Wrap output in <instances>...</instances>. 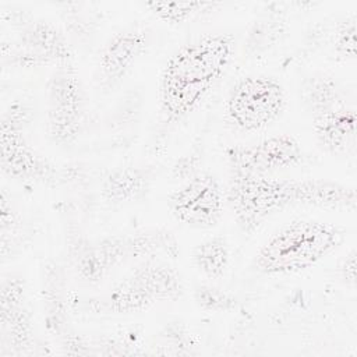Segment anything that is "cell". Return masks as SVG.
<instances>
[{
    "mask_svg": "<svg viewBox=\"0 0 357 357\" xmlns=\"http://www.w3.org/2000/svg\"><path fill=\"white\" fill-rule=\"evenodd\" d=\"M236 39L208 32L181 43L165 61L159 78V113L165 126L191 114L223 78L234 57Z\"/></svg>",
    "mask_w": 357,
    "mask_h": 357,
    "instance_id": "6da1fadb",
    "label": "cell"
},
{
    "mask_svg": "<svg viewBox=\"0 0 357 357\" xmlns=\"http://www.w3.org/2000/svg\"><path fill=\"white\" fill-rule=\"evenodd\" d=\"M226 202L240 230L250 234L290 208L354 211L357 197L354 187L328 178L230 177Z\"/></svg>",
    "mask_w": 357,
    "mask_h": 357,
    "instance_id": "7a4b0ae2",
    "label": "cell"
},
{
    "mask_svg": "<svg viewBox=\"0 0 357 357\" xmlns=\"http://www.w3.org/2000/svg\"><path fill=\"white\" fill-rule=\"evenodd\" d=\"M68 258L77 279L88 286L103 282L117 268L152 257H174L178 243L165 227L142 229L128 233L88 237L68 234Z\"/></svg>",
    "mask_w": 357,
    "mask_h": 357,
    "instance_id": "3957f363",
    "label": "cell"
},
{
    "mask_svg": "<svg viewBox=\"0 0 357 357\" xmlns=\"http://www.w3.org/2000/svg\"><path fill=\"white\" fill-rule=\"evenodd\" d=\"M184 293L180 272L160 257L139 261L107 291L71 300V308L93 317H121L146 311Z\"/></svg>",
    "mask_w": 357,
    "mask_h": 357,
    "instance_id": "277c9868",
    "label": "cell"
},
{
    "mask_svg": "<svg viewBox=\"0 0 357 357\" xmlns=\"http://www.w3.org/2000/svg\"><path fill=\"white\" fill-rule=\"evenodd\" d=\"M339 226L314 220L294 219L275 230L252 258V269L266 276L303 272L332 254L344 240Z\"/></svg>",
    "mask_w": 357,
    "mask_h": 357,
    "instance_id": "5b68a950",
    "label": "cell"
},
{
    "mask_svg": "<svg viewBox=\"0 0 357 357\" xmlns=\"http://www.w3.org/2000/svg\"><path fill=\"white\" fill-rule=\"evenodd\" d=\"M32 109L26 102L14 100L0 119V169L20 183L60 185L75 180L78 166H61L40 153L28 138Z\"/></svg>",
    "mask_w": 357,
    "mask_h": 357,
    "instance_id": "8992f818",
    "label": "cell"
},
{
    "mask_svg": "<svg viewBox=\"0 0 357 357\" xmlns=\"http://www.w3.org/2000/svg\"><path fill=\"white\" fill-rule=\"evenodd\" d=\"M1 18L10 24L15 38L1 43L3 64L17 67L61 66L73 63L74 53L64 33L54 22L26 11H3Z\"/></svg>",
    "mask_w": 357,
    "mask_h": 357,
    "instance_id": "52a82bcc",
    "label": "cell"
},
{
    "mask_svg": "<svg viewBox=\"0 0 357 357\" xmlns=\"http://www.w3.org/2000/svg\"><path fill=\"white\" fill-rule=\"evenodd\" d=\"M286 91L280 81L265 74L240 77L229 89L225 112L227 121L244 132L272 126L283 113Z\"/></svg>",
    "mask_w": 357,
    "mask_h": 357,
    "instance_id": "ba28073f",
    "label": "cell"
},
{
    "mask_svg": "<svg viewBox=\"0 0 357 357\" xmlns=\"http://www.w3.org/2000/svg\"><path fill=\"white\" fill-rule=\"evenodd\" d=\"M84 86L74 63L53 67L46 82V131L59 148H71L81 135Z\"/></svg>",
    "mask_w": 357,
    "mask_h": 357,
    "instance_id": "9c48e42d",
    "label": "cell"
},
{
    "mask_svg": "<svg viewBox=\"0 0 357 357\" xmlns=\"http://www.w3.org/2000/svg\"><path fill=\"white\" fill-rule=\"evenodd\" d=\"M38 340L25 279L14 272L0 282V357L36 354Z\"/></svg>",
    "mask_w": 357,
    "mask_h": 357,
    "instance_id": "30bf717a",
    "label": "cell"
},
{
    "mask_svg": "<svg viewBox=\"0 0 357 357\" xmlns=\"http://www.w3.org/2000/svg\"><path fill=\"white\" fill-rule=\"evenodd\" d=\"M226 192L219 178L211 172H199L188 177L169 198L172 216L191 229H211L223 215Z\"/></svg>",
    "mask_w": 357,
    "mask_h": 357,
    "instance_id": "8fae6325",
    "label": "cell"
},
{
    "mask_svg": "<svg viewBox=\"0 0 357 357\" xmlns=\"http://www.w3.org/2000/svg\"><path fill=\"white\" fill-rule=\"evenodd\" d=\"M230 177H266L297 166L303 149L290 134H275L248 145H234L226 151Z\"/></svg>",
    "mask_w": 357,
    "mask_h": 357,
    "instance_id": "7c38bea8",
    "label": "cell"
},
{
    "mask_svg": "<svg viewBox=\"0 0 357 357\" xmlns=\"http://www.w3.org/2000/svg\"><path fill=\"white\" fill-rule=\"evenodd\" d=\"M149 43V32L139 24H131L114 32L102 46L93 79L103 93L113 91L142 57Z\"/></svg>",
    "mask_w": 357,
    "mask_h": 357,
    "instance_id": "4fadbf2b",
    "label": "cell"
},
{
    "mask_svg": "<svg viewBox=\"0 0 357 357\" xmlns=\"http://www.w3.org/2000/svg\"><path fill=\"white\" fill-rule=\"evenodd\" d=\"M42 273V304L47 331L57 337L66 354H85L86 340L79 336L70 322L68 307L71 300L67 296L66 272L56 261H49Z\"/></svg>",
    "mask_w": 357,
    "mask_h": 357,
    "instance_id": "5bb4252c",
    "label": "cell"
},
{
    "mask_svg": "<svg viewBox=\"0 0 357 357\" xmlns=\"http://www.w3.org/2000/svg\"><path fill=\"white\" fill-rule=\"evenodd\" d=\"M357 114L353 106L342 103L312 117V131L321 149L331 155H354Z\"/></svg>",
    "mask_w": 357,
    "mask_h": 357,
    "instance_id": "9a60e30c",
    "label": "cell"
},
{
    "mask_svg": "<svg viewBox=\"0 0 357 357\" xmlns=\"http://www.w3.org/2000/svg\"><path fill=\"white\" fill-rule=\"evenodd\" d=\"M155 181V169L149 165H123L110 169L100 180L99 194L110 205H126L148 195Z\"/></svg>",
    "mask_w": 357,
    "mask_h": 357,
    "instance_id": "2e32d148",
    "label": "cell"
},
{
    "mask_svg": "<svg viewBox=\"0 0 357 357\" xmlns=\"http://www.w3.org/2000/svg\"><path fill=\"white\" fill-rule=\"evenodd\" d=\"M192 262L206 279H222L230 264V247L226 237L213 234L199 241L192 250Z\"/></svg>",
    "mask_w": 357,
    "mask_h": 357,
    "instance_id": "e0dca14e",
    "label": "cell"
},
{
    "mask_svg": "<svg viewBox=\"0 0 357 357\" xmlns=\"http://www.w3.org/2000/svg\"><path fill=\"white\" fill-rule=\"evenodd\" d=\"M301 99L312 117L344 103L337 82L332 79V77L324 74L312 75L304 81L301 86Z\"/></svg>",
    "mask_w": 357,
    "mask_h": 357,
    "instance_id": "ac0fdd59",
    "label": "cell"
},
{
    "mask_svg": "<svg viewBox=\"0 0 357 357\" xmlns=\"http://www.w3.org/2000/svg\"><path fill=\"white\" fill-rule=\"evenodd\" d=\"M24 219L15 204L11 201L7 190H1L0 195V238H1V257L6 261L22 244Z\"/></svg>",
    "mask_w": 357,
    "mask_h": 357,
    "instance_id": "d6986e66",
    "label": "cell"
},
{
    "mask_svg": "<svg viewBox=\"0 0 357 357\" xmlns=\"http://www.w3.org/2000/svg\"><path fill=\"white\" fill-rule=\"evenodd\" d=\"M220 3L215 1H148L145 7L158 20L169 25H181L201 14L218 8Z\"/></svg>",
    "mask_w": 357,
    "mask_h": 357,
    "instance_id": "ffe728a7",
    "label": "cell"
},
{
    "mask_svg": "<svg viewBox=\"0 0 357 357\" xmlns=\"http://www.w3.org/2000/svg\"><path fill=\"white\" fill-rule=\"evenodd\" d=\"M356 33H357V18L354 14L337 22L333 32V39H332L333 52L337 56V59L343 61L356 59V54H357Z\"/></svg>",
    "mask_w": 357,
    "mask_h": 357,
    "instance_id": "44dd1931",
    "label": "cell"
},
{
    "mask_svg": "<svg viewBox=\"0 0 357 357\" xmlns=\"http://www.w3.org/2000/svg\"><path fill=\"white\" fill-rule=\"evenodd\" d=\"M195 301L201 308L209 311H226L236 305V300L230 294L211 286L195 287Z\"/></svg>",
    "mask_w": 357,
    "mask_h": 357,
    "instance_id": "7402d4cb",
    "label": "cell"
},
{
    "mask_svg": "<svg viewBox=\"0 0 357 357\" xmlns=\"http://www.w3.org/2000/svg\"><path fill=\"white\" fill-rule=\"evenodd\" d=\"M357 269V254L356 250L351 248L350 252L346 254L342 264L339 265V276L346 283V286L354 289L356 286V271Z\"/></svg>",
    "mask_w": 357,
    "mask_h": 357,
    "instance_id": "603a6c76",
    "label": "cell"
}]
</instances>
